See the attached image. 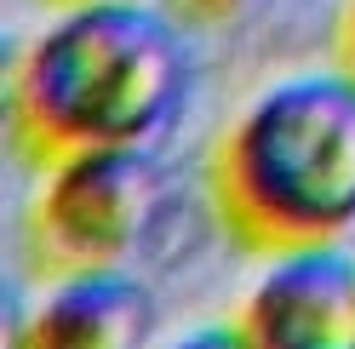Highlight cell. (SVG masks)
<instances>
[{"mask_svg": "<svg viewBox=\"0 0 355 349\" xmlns=\"http://www.w3.org/2000/svg\"><path fill=\"white\" fill-rule=\"evenodd\" d=\"M155 292L126 269L52 280L46 303L12 332L6 349H149Z\"/></svg>", "mask_w": 355, "mask_h": 349, "instance_id": "obj_5", "label": "cell"}, {"mask_svg": "<svg viewBox=\"0 0 355 349\" xmlns=\"http://www.w3.org/2000/svg\"><path fill=\"white\" fill-rule=\"evenodd\" d=\"M155 6H161L184 35L224 40V35H235V29H247L270 0H155Z\"/></svg>", "mask_w": 355, "mask_h": 349, "instance_id": "obj_6", "label": "cell"}, {"mask_svg": "<svg viewBox=\"0 0 355 349\" xmlns=\"http://www.w3.org/2000/svg\"><path fill=\"white\" fill-rule=\"evenodd\" d=\"M184 29L155 0L63 6L12 69V143L29 166L149 143L189 92Z\"/></svg>", "mask_w": 355, "mask_h": 349, "instance_id": "obj_1", "label": "cell"}, {"mask_svg": "<svg viewBox=\"0 0 355 349\" xmlns=\"http://www.w3.org/2000/svg\"><path fill=\"white\" fill-rule=\"evenodd\" d=\"M212 206L258 258L344 247L355 229V80L344 69L270 86L207 161Z\"/></svg>", "mask_w": 355, "mask_h": 349, "instance_id": "obj_2", "label": "cell"}, {"mask_svg": "<svg viewBox=\"0 0 355 349\" xmlns=\"http://www.w3.org/2000/svg\"><path fill=\"white\" fill-rule=\"evenodd\" d=\"M235 321L252 349H355V252H275Z\"/></svg>", "mask_w": 355, "mask_h": 349, "instance_id": "obj_4", "label": "cell"}, {"mask_svg": "<svg viewBox=\"0 0 355 349\" xmlns=\"http://www.w3.org/2000/svg\"><path fill=\"white\" fill-rule=\"evenodd\" d=\"M166 212V172L149 143L80 149L46 166L24 212L29 269L40 280H69L98 269H126L149 247Z\"/></svg>", "mask_w": 355, "mask_h": 349, "instance_id": "obj_3", "label": "cell"}, {"mask_svg": "<svg viewBox=\"0 0 355 349\" xmlns=\"http://www.w3.org/2000/svg\"><path fill=\"white\" fill-rule=\"evenodd\" d=\"M338 69L355 80V6L344 12V24H338Z\"/></svg>", "mask_w": 355, "mask_h": 349, "instance_id": "obj_8", "label": "cell"}, {"mask_svg": "<svg viewBox=\"0 0 355 349\" xmlns=\"http://www.w3.org/2000/svg\"><path fill=\"white\" fill-rule=\"evenodd\" d=\"M52 6L63 12V6H98V0H52Z\"/></svg>", "mask_w": 355, "mask_h": 349, "instance_id": "obj_9", "label": "cell"}, {"mask_svg": "<svg viewBox=\"0 0 355 349\" xmlns=\"http://www.w3.org/2000/svg\"><path fill=\"white\" fill-rule=\"evenodd\" d=\"M166 349H252V338H247L241 321H207V326H195V332L172 338Z\"/></svg>", "mask_w": 355, "mask_h": 349, "instance_id": "obj_7", "label": "cell"}]
</instances>
